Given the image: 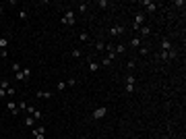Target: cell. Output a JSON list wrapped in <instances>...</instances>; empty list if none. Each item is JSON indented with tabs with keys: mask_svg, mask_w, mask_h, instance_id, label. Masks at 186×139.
Listing matches in <instances>:
<instances>
[{
	"mask_svg": "<svg viewBox=\"0 0 186 139\" xmlns=\"http://www.w3.org/2000/svg\"><path fill=\"white\" fill-rule=\"evenodd\" d=\"M114 52H116V54H124V52H126V44H118V46H114Z\"/></svg>",
	"mask_w": 186,
	"mask_h": 139,
	"instance_id": "cell-16",
	"label": "cell"
},
{
	"mask_svg": "<svg viewBox=\"0 0 186 139\" xmlns=\"http://www.w3.org/2000/svg\"><path fill=\"white\" fill-rule=\"evenodd\" d=\"M87 64H89V71H91V73H97V71H99V64L93 60L91 56H87Z\"/></svg>",
	"mask_w": 186,
	"mask_h": 139,
	"instance_id": "cell-12",
	"label": "cell"
},
{
	"mask_svg": "<svg viewBox=\"0 0 186 139\" xmlns=\"http://www.w3.org/2000/svg\"><path fill=\"white\" fill-rule=\"evenodd\" d=\"M176 56H178V50H176V48H174V50H168V52H165V50L159 52V60H163V62H170V60H174Z\"/></svg>",
	"mask_w": 186,
	"mask_h": 139,
	"instance_id": "cell-1",
	"label": "cell"
},
{
	"mask_svg": "<svg viewBox=\"0 0 186 139\" xmlns=\"http://www.w3.org/2000/svg\"><path fill=\"white\" fill-rule=\"evenodd\" d=\"M70 54H72V56H75V58H79V56H81V50H77V48H75V50H72V52H70Z\"/></svg>",
	"mask_w": 186,
	"mask_h": 139,
	"instance_id": "cell-32",
	"label": "cell"
},
{
	"mask_svg": "<svg viewBox=\"0 0 186 139\" xmlns=\"http://www.w3.org/2000/svg\"><path fill=\"white\" fill-rule=\"evenodd\" d=\"M62 23H64V25H68V27H72V25H75V10H70V8H68V10L62 15Z\"/></svg>",
	"mask_w": 186,
	"mask_h": 139,
	"instance_id": "cell-3",
	"label": "cell"
},
{
	"mask_svg": "<svg viewBox=\"0 0 186 139\" xmlns=\"http://www.w3.org/2000/svg\"><path fill=\"white\" fill-rule=\"evenodd\" d=\"M85 10H87V2H81L79 4V13H85Z\"/></svg>",
	"mask_w": 186,
	"mask_h": 139,
	"instance_id": "cell-28",
	"label": "cell"
},
{
	"mask_svg": "<svg viewBox=\"0 0 186 139\" xmlns=\"http://www.w3.org/2000/svg\"><path fill=\"white\" fill-rule=\"evenodd\" d=\"M6 46H8V40L6 38H0V50H6Z\"/></svg>",
	"mask_w": 186,
	"mask_h": 139,
	"instance_id": "cell-21",
	"label": "cell"
},
{
	"mask_svg": "<svg viewBox=\"0 0 186 139\" xmlns=\"http://www.w3.org/2000/svg\"><path fill=\"white\" fill-rule=\"evenodd\" d=\"M4 95H6V92H4V89H0V98H4Z\"/></svg>",
	"mask_w": 186,
	"mask_h": 139,
	"instance_id": "cell-34",
	"label": "cell"
},
{
	"mask_svg": "<svg viewBox=\"0 0 186 139\" xmlns=\"http://www.w3.org/2000/svg\"><path fill=\"white\" fill-rule=\"evenodd\" d=\"M135 64H137L135 60H128V62H126V67H128V69H135Z\"/></svg>",
	"mask_w": 186,
	"mask_h": 139,
	"instance_id": "cell-33",
	"label": "cell"
},
{
	"mask_svg": "<svg viewBox=\"0 0 186 139\" xmlns=\"http://www.w3.org/2000/svg\"><path fill=\"white\" fill-rule=\"evenodd\" d=\"M147 52H149V48H145V46H141V48H139V54H141V56H145Z\"/></svg>",
	"mask_w": 186,
	"mask_h": 139,
	"instance_id": "cell-30",
	"label": "cell"
},
{
	"mask_svg": "<svg viewBox=\"0 0 186 139\" xmlns=\"http://www.w3.org/2000/svg\"><path fill=\"white\" fill-rule=\"evenodd\" d=\"M35 95H37L40 100H46V98H52V92H42V89H37Z\"/></svg>",
	"mask_w": 186,
	"mask_h": 139,
	"instance_id": "cell-13",
	"label": "cell"
},
{
	"mask_svg": "<svg viewBox=\"0 0 186 139\" xmlns=\"http://www.w3.org/2000/svg\"><path fill=\"white\" fill-rule=\"evenodd\" d=\"M33 139H46V127L44 125L33 127Z\"/></svg>",
	"mask_w": 186,
	"mask_h": 139,
	"instance_id": "cell-8",
	"label": "cell"
},
{
	"mask_svg": "<svg viewBox=\"0 0 186 139\" xmlns=\"http://www.w3.org/2000/svg\"><path fill=\"white\" fill-rule=\"evenodd\" d=\"M95 50H97V52L101 54V52L105 50V44H103V42H95Z\"/></svg>",
	"mask_w": 186,
	"mask_h": 139,
	"instance_id": "cell-19",
	"label": "cell"
},
{
	"mask_svg": "<svg viewBox=\"0 0 186 139\" xmlns=\"http://www.w3.org/2000/svg\"><path fill=\"white\" fill-rule=\"evenodd\" d=\"M161 50H165V52H168V50H174V44H172L170 40H163V42H161Z\"/></svg>",
	"mask_w": 186,
	"mask_h": 139,
	"instance_id": "cell-14",
	"label": "cell"
},
{
	"mask_svg": "<svg viewBox=\"0 0 186 139\" xmlns=\"http://www.w3.org/2000/svg\"><path fill=\"white\" fill-rule=\"evenodd\" d=\"M79 40H83V42H89V33H87V31H81Z\"/></svg>",
	"mask_w": 186,
	"mask_h": 139,
	"instance_id": "cell-24",
	"label": "cell"
},
{
	"mask_svg": "<svg viewBox=\"0 0 186 139\" xmlns=\"http://www.w3.org/2000/svg\"><path fill=\"white\" fill-rule=\"evenodd\" d=\"M108 116V106H99V108H95L91 114L93 121H101V118H105Z\"/></svg>",
	"mask_w": 186,
	"mask_h": 139,
	"instance_id": "cell-2",
	"label": "cell"
},
{
	"mask_svg": "<svg viewBox=\"0 0 186 139\" xmlns=\"http://www.w3.org/2000/svg\"><path fill=\"white\" fill-rule=\"evenodd\" d=\"M15 77H17V81H27V79L31 77V69L23 67V69H21V73H15Z\"/></svg>",
	"mask_w": 186,
	"mask_h": 139,
	"instance_id": "cell-4",
	"label": "cell"
},
{
	"mask_svg": "<svg viewBox=\"0 0 186 139\" xmlns=\"http://www.w3.org/2000/svg\"><path fill=\"white\" fill-rule=\"evenodd\" d=\"M8 87H10V83H8V79H2V81H0V89H4V92H6Z\"/></svg>",
	"mask_w": 186,
	"mask_h": 139,
	"instance_id": "cell-20",
	"label": "cell"
},
{
	"mask_svg": "<svg viewBox=\"0 0 186 139\" xmlns=\"http://www.w3.org/2000/svg\"><path fill=\"white\" fill-rule=\"evenodd\" d=\"M135 75H126V87H124V92L126 93H133L135 92Z\"/></svg>",
	"mask_w": 186,
	"mask_h": 139,
	"instance_id": "cell-7",
	"label": "cell"
},
{
	"mask_svg": "<svg viewBox=\"0 0 186 139\" xmlns=\"http://www.w3.org/2000/svg\"><path fill=\"white\" fill-rule=\"evenodd\" d=\"M124 31H126V29H124V25H114V27L110 29V35H112V38H122V35H124Z\"/></svg>",
	"mask_w": 186,
	"mask_h": 139,
	"instance_id": "cell-5",
	"label": "cell"
},
{
	"mask_svg": "<svg viewBox=\"0 0 186 139\" xmlns=\"http://www.w3.org/2000/svg\"><path fill=\"white\" fill-rule=\"evenodd\" d=\"M141 44H143V40H141L139 35H135V38L130 40V46H133V48H141Z\"/></svg>",
	"mask_w": 186,
	"mask_h": 139,
	"instance_id": "cell-15",
	"label": "cell"
},
{
	"mask_svg": "<svg viewBox=\"0 0 186 139\" xmlns=\"http://www.w3.org/2000/svg\"><path fill=\"white\" fill-rule=\"evenodd\" d=\"M101 64H103V67H110V64H112V58H110V56H103Z\"/></svg>",
	"mask_w": 186,
	"mask_h": 139,
	"instance_id": "cell-25",
	"label": "cell"
},
{
	"mask_svg": "<svg viewBox=\"0 0 186 139\" xmlns=\"http://www.w3.org/2000/svg\"><path fill=\"white\" fill-rule=\"evenodd\" d=\"M21 69H23V67H21L19 62H15V64H12V71H15V73H21Z\"/></svg>",
	"mask_w": 186,
	"mask_h": 139,
	"instance_id": "cell-29",
	"label": "cell"
},
{
	"mask_svg": "<svg viewBox=\"0 0 186 139\" xmlns=\"http://www.w3.org/2000/svg\"><path fill=\"white\" fill-rule=\"evenodd\" d=\"M147 35H151V25H143L139 29V38L143 40V38H147Z\"/></svg>",
	"mask_w": 186,
	"mask_h": 139,
	"instance_id": "cell-11",
	"label": "cell"
},
{
	"mask_svg": "<svg viewBox=\"0 0 186 139\" xmlns=\"http://www.w3.org/2000/svg\"><path fill=\"white\" fill-rule=\"evenodd\" d=\"M6 108H8V112H10L12 116H17V114H19V104H15L12 100H10V102L6 104Z\"/></svg>",
	"mask_w": 186,
	"mask_h": 139,
	"instance_id": "cell-10",
	"label": "cell"
},
{
	"mask_svg": "<svg viewBox=\"0 0 186 139\" xmlns=\"http://www.w3.org/2000/svg\"><path fill=\"white\" fill-rule=\"evenodd\" d=\"M97 4H99V8H110V2L108 0H99Z\"/></svg>",
	"mask_w": 186,
	"mask_h": 139,
	"instance_id": "cell-22",
	"label": "cell"
},
{
	"mask_svg": "<svg viewBox=\"0 0 186 139\" xmlns=\"http://www.w3.org/2000/svg\"><path fill=\"white\" fill-rule=\"evenodd\" d=\"M72 85H77V79H68L66 81V87H72Z\"/></svg>",
	"mask_w": 186,
	"mask_h": 139,
	"instance_id": "cell-31",
	"label": "cell"
},
{
	"mask_svg": "<svg viewBox=\"0 0 186 139\" xmlns=\"http://www.w3.org/2000/svg\"><path fill=\"white\" fill-rule=\"evenodd\" d=\"M141 4L145 6L147 13H155V10H157V2H153V0H143Z\"/></svg>",
	"mask_w": 186,
	"mask_h": 139,
	"instance_id": "cell-9",
	"label": "cell"
},
{
	"mask_svg": "<svg viewBox=\"0 0 186 139\" xmlns=\"http://www.w3.org/2000/svg\"><path fill=\"white\" fill-rule=\"evenodd\" d=\"M19 17H21V19H23V21H25V19H27V17H29V13H27V10H25V8H21V10H19Z\"/></svg>",
	"mask_w": 186,
	"mask_h": 139,
	"instance_id": "cell-23",
	"label": "cell"
},
{
	"mask_svg": "<svg viewBox=\"0 0 186 139\" xmlns=\"http://www.w3.org/2000/svg\"><path fill=\"white\" fill-rule=\"evenodd\" d=\"M145 25V13H137L135 15V23H133V29H141Z\"/></svg>",
	"mask_w": 186,
	"mask_h": 139,
	"instance_id": "cell-6",
	"label": "cell"
},
{
	"mask_svg": "<svg viewBox=\"0 0 186 139\" xmlns=\"http://www.w3.org/2000/svg\"><path fill=\"white\" fill-rule=\"evenodd\" d=\"M2 13H4V6H0V15H2Z\"/></svg>",
	"mask_w": 186,
	"mask_h": 139,
	"instance_id": "cell-35",
	"label": "cell"
},
{
	"mask_svg": "<svg viewBox=\"0 0 186 139\" xmlns=\"http://www.w3.org/2000/svg\"><path fill=\"white\" fill-rule=\"evenodd\" d=\"M27 108H29L27 102H19V110H25V112H27Z\"/></svg>",
	"mask_w": 186,
	"mask_h": 139,
	"instance_id": "cell-27",
	"label": "cell"
},
{
	"mask_svg": "<svg viewBox=\"0 0 186 139\" xmlns=\"http://www.w3.org/2000/svg\"><path fill=\"white\" fill-rule=\"evenodd\" d=\"M31 116H33V121H35V123H37V121H42V118H44V114H42V110H37V108H35V110H33V114H31Z\"/></svg>",
	"mask_w": 186,
	"mask_h": 139,
	"instance_id": "cell-17",
	"label": "cell"
},
{
	"mask_svg": "<svg viewBox=\"0 0 186 139\" xmlns=\"http://www.w3.org/2000/svg\"><path fill=\"white\" fill-rule=\"evenodd\" d=\"M56 89L64 92V89H66V83H64V81H58V83H56Z\"/></svg>",
	"mask_w": 186,
	"mask_h": 139,
	"instance_id": "cell-26",
	"label": "cell"
},
{
	"mask_svg": "<svg viewBox=\"0 0 186 139\" xmlns=\"http://www.w3.org/2000/svg\"><path fill=\"white\" fill-rule=\"evenodd\" d=\"M23 125H25V127H31V129H33V125H35V121H33V116H29V114H27V118L23 121Z\"/></svg>",
	"mask_w": 186,
	"mask_h": 139,
	"instance_id": "cell-18",
	"label": "cell"
}]
</instances>
